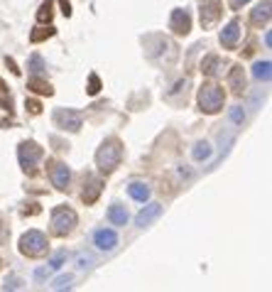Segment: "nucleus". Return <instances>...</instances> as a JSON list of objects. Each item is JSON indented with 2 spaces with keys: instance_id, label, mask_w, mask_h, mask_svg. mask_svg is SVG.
Listing matches in <instances>:
<instances>
[{
  "instance_id": "1",
  "label": "nucleus",
  "mask_w": 272,
  "mask_h": 292,
  "mask_svg": "<svg viewBox=\"0 0 272 292\" xmlns=\"http://www.w3.org/2000/svg\"><path fill=\"white\" fill-rule=\"evenodd\" d=\"M120 160H123V143L118 138L103 140V145L98 147V152H96V167H98V172H103V174L115 172Z\"/></svg>"
},
{
  "instance_id": "2",
  "label": "nucleus",
  "mask_w": 272,
  "mask_h": 292,
  "mask_svg": "<svg viewBox=\"0 0 272 292\" xmlns=\"http://www.w3.org/2000/svg\"><path fill=\"white\" fill-rule=\"evenodd\" d=\"M223 101H226V93L218 84H203L199 89V108L209 115H214L223 108Z\"/></svg>"
},
{
  "instance_id": "3",
  "label": "nucleus",
  "mask_w": 272,
  "mask_h": 292,
  "mask_svg": "<svg viewBox=\"0 0 272 292\" xmlns=\"http://www.w3.org/2000/svg\"><path fill=\"white\" fill-rule=\"evenodd\" d=\"M49 251V243H47V236L42 233V231H27V233H22L20 238V253L27 258H39L44 256Z\"/></svg>"
},
{
  "instance_id": "4",
  "label": "nucleus",
  "mask_w": 272,
  "mask_h": 292,
  "mask_svg": "<svg viewBox=\"0 0 272 292\" xmlns=\"http://www.w3.org/2000/svg\"><path fill=\"white\" fill-rule=\"evenodd\" d=\"M76 223H79V216L69 206H56L54 211H52V233L54 236H61V238L69 236L76 228Z\"/></svg>"
},
{
  "instance_id": "5",
  "label": "nucleus",
  "mask_w": 272,
  "mask_h": 292,
  "mask_svg": "<svg viewBox=\"0 0 272 292\" xmlns=\"http://www.w3.org/2000/svg\"><path fill=\"white\" fill-rule=\"evenodd\" d=\"M42 157H44V150L37 145L35 140H25V143H20L18 160H20V164H22V169H25V172L35 174L37 164H39V160H42Z\"/></svg>"
},
{
  "instance_id": "6",
  "label": "nucleus",
  "mask_w": 272,
  "mask_h": 292,
  "mask_svg": "<svg viewBox=\"0 0 272 292\" xmlns=\"http://www.w3.org/2000/svg\"><path fill=\"white\" fill-rule=\"evenodd\" d=\"M54 123L59 126L61 130H69V133H79L81 126H84V118L79 110H72V108H56L54 110Z\"/></svg>"
},
{
  "instance_id": "7",
  "label": "nucleus",
  "mask_w": 272,
  "mask_h": 292,
  "mask_svg": "<svg viewBox=\"0 0 272 292\" xmlns=\"http://www.w3.org/2000/svg\"><path fill=\"white\" fill-rule=\"evenodd\" d=\"M49 180L59 192H69V184H72V169L69 164L64 162H52L49 164Z\"/></svg>"
},
{
  "instance_id": "8",
  "label": "nucleus",
  "mask_w": 272,
  "mask_h": 292,
  "mask_svg": "<svg viewBox=\"0 0 272 292\" xmlns=\"http://www.w3.org/2000/svg\"><path fill=\"white\" fill-rule=\"evenodd\" d=\"M223 13V3L221 0H203L201 3V25L203 27H214Z\"/></svg>"
},
{
  "instance_id": "9",
  "label": "nucleus",
  "mask_w": 272,
  "mask_h": 292,
  "mask_svg": "<svg viewBox=\"0 0 272 292\" xmlns=\"http://www.w3.org/2000/svg\"><path fill=\"white\" fill-rule=\"evenodd\" d=\"M169 30L174 32V35H189V30H191V15L186 13V10H172V18H169Z\"/></svg>"
},
{
  "instance_id": "10",
  "label": "nucleus",
  "mask_w": 272,
  "mask_h": 292,
  "mask_svg": "<svg viewBox=\"0 0 272 292\" xmlns=\"http://www.w3.org/2000/svg\"><path fill=\"white\" fill-rule=\"evenodd\" d=\"M240 35H243V30H240V20H231V22L221 30V44H223L226 49H236Z\"/></svg>"
},
{
  "instance_id": "11",
  "label": "nucleus",
  "mask_w": 272,
  "mask_h": 292,
  "mask_svg": "<svg viewBox=\"0 0 272 292\" xmlns=\"http://www.w3.org/2000/svg\"><path fill=\"white\" fill-rule=\"evenodd\" d=\"M93 243H96V248L98 251H113L115 246H118V233L113 231V228H98L96 233H93Z\"/></svg>"
},
{
  "instance_id": "12",
  "label": "nucleus",
  "mask_w": 272,
  "mask_h": 292,
  "mask_svg": "<svg viewBox=\"0 0 272 292\" xmlns=\"http://www.w3.org/2000/svg\"><path fill=\"white\" fill-rule=\"evenodd\" d=\"M160 214H162V204L152 201V204H147L145 209L135 216V226H138V228H145V226H150L155 219H160Z\"/></svg>"
},
{
  "instance_id": "13",
  "label": "nucleus",
  "mask_w": 272,
  "mask_h": 292,
  "mask_svg": "<svg viewBox=\"0 0 272 292\" xmlns=\"http://www.w3.org/2000/svg\"><path fill=\"white\" fill-rule=\"evenodd\" d=\"M228 89L236 93V96H243L245 93V72L240 64H233L231 72H228Z\"/></svg>"
},
{
  "instance_id": "14",
  "label": "nucleus",
  "mask_w": 272,
  "mask_h": 292,
  "mask_svg": "<svg viewBox=\"0 0 272 292\" xmlns=\"http://www.w3.org/2000/svg\"><path fill=\"white\" fill-rule=\"evenodd\" d=\"M270 8H272V3L270 0H262V3H257L255 5V10L250 13V22H253L255 27H262V25H267L270 22Z\"/></svg>"
},
{
  "instance_id": "15",
  "label": "nucleus",
  "mask_w": 272,
  "mask_h": 292,
  "mask_svg": "<svg viewBox=\"0 0 272 292\" xmlns=\"http://www.w3.org/2000/svg\"><path fill=\"white\" fill-rule=\"evenodd\" d=\"M101 189H103V180H98V177H86L84 192H81V199L86 201V204H93V201L98 199Z\"/></svg>"
},
{
  "instance_id": "16",
  "label": "nucleus",
  "mask_w": 272,
  "mask_h": 292,
  "mask_svg": "<svg viewBox=\"0 0 272 292\" xmlns=\"http://www.w3.org/2000/svg\"><path fill=\"white\" fill-rule=\"evenodd\" d=\"M221 69H223V59L218 54H209V56H203V62H201V72L206 74V76H218L221 74Z\"/></svg>"
},
{
  "instance_id": "17",
  "label": "nucleus",
  "mask_w": 272,
  "mask_h": 292,
  "mask_svg": "<svg viewBox=\"0 0 272 292\" xmlns=\"http://www.w3.org/2000/svg\"><path fill=\"white\" fill-rule=\"evenodd\" d=\"M108 221L113 226H125L127 223V209L123 204H110L108 206Z\"/></svg>"
},
{
  "instance_id": "18",
  "label": "nucleus",
  "mask_w": 272,
  "mask_h": 292,
  "mask_svg": "<svg viewBox=\"0 0 272 292\" xmlns=\"http://www.w3.org/2000/svg\"><path fill=\"white\" fill-rule=\"evenodd\" d=\"M127 194H130L135 201L145 204V201L150 199V187H147L145 182H132L130 187H127Z\"/></svg>"
},
{
  "instance_id": "19",
  "label": "nucleus",
  "mask_w": 272,
  "mask_h": 292,
  "mask_svg": "<svg viewBox=\"0 0 272 292\" xmlns=\"http://www.w3.org/2000/svg\"><path fill=\"white\" fill-rule=\"evenodd\" d=\"M211 152H214V147L209 145L206 140H199V143L194 145V150H191V157H194L196 162H203V160L211 157Z\"/></svg>"
},
{
  "instance_id": "20",
  "label": "nucleus",
  "mask_w": 272,
  "mask_h": 292,
  "mask_svg": "<svg viewBox=\"0 0 272 292\" xmlns=\"http://www.w3.org/2000/svg\"><path fill=\"white\" fill-rule=\"evenodd\" d=\"M27 89H32L35 93H42V96H52V86L47 84V81H42L39 76H32L30 81H27Z\"/></svg>"
},
{
  "instance_id": "21",
  "label": "nucleus",
  "mask_w": 272,
  "mask_h": 292,
  "mask_svg": "<svg viewBox=\"0 0 272 292\" xmlns=\"http://www.w3.org/2000/svg\"><path fill=\"white\" fill-rule=\"evenodd\" d=\"M253 76L257 79V81H270V62L265 59V62H255V67H253Z\"/></svg>"
},
{
  "instance_id": "22",
  "label": "nucleus",
  "mask_w": 272,
  "mask_h": 292,
  "mask_svg": "<svg viewBox=\"0 0 272 292\" xmlns=\"http://www.w3.org/2000/svg\"><path fill=\"white\" fill-rule=\"evenodd\" d=\"M27 69L32 72V76H42L44 69H47V67H44V59H42L39 54H32L30 56V62H27Z\"/></svg>"
},
{
  "instance_id": "23",
  "label": "nucleus",
  "mask_w": 272,
  "mask_h": 292,
  "mask_svg": "<svg viewBox=\"0 0 272 292\" xmlns=\"http://www.w3.org/2000/svg\"><path fill=\"white\" fill-rule=\"evenodd\" d=\"M52 8H54V3H52V0H44V3H42V8H39V13H37V20H39V22H49L52 15H54V10H52Z\"/></svg>"
},
{
  "instance_id": "24",
  "label": "nucleus",
  "mask_w": 272,
  "mask_h": 292,
  "mask_svg": "<svg viewBox=\"0 0 272 292\" xmlns=\"http://www.w3.org/2000/svg\"><path fill=\"white\" fill-rule=\"evenodd\" d=\"M228 118H231L233 126L243 128V123H245V110H243V106H233V108L228 110Z\"/></svg>"
},
{
  "instance_id": "25",
  "label": "nucleus",
  "mask_w": 272,
  "mask_h": 292,
  "mask_svg": "<svg viewBox=\"0 0 272 292\" xmlns=\"http://www.w3.org/2000/svg\"><path fill=\"white\" fill-rule=\"evenodd\" d=\"M49 37H54V27H39V30H35L32 35H30V39L32 42H42V39H49Z\"/></svg>"
},
{
  "instance_id": "26",
  "label": "nucleus",
  "mask_w": 272,
  "mask_h": 292,
  "mask_svg": "<svg viewBox=\"0 0 272 292\" xmlns=\"http://www.w3.org/2000/svg\"><path fill=\"white\" fill-rule=\"evenodd\" d=\"M72 280L74 275H61V277H56V282L52 285L54 290H64V287H72Z\"/></svg>"
},
{
  "instance_id": "27",
  "label": "nucleus",
  "mask_w": 272,
  "mask_h": 292,
  "mask_svg": "<svg viewBox=\"0 0 272 292\" xmlns=\"http://www.w3.org/2000/svg\"><path fill=\"white\" fill-rule=\"evenodd\" d=\"M76 265H79L81 270H86V268L93 265V258H91L89 253H79V256H76Z\"/></svg>"
},
{
  "instance_id": "28",
  "label": "nucleus",
  "mask_w": 272,
  "mask_h": 292,
  "mask_svg": "<svg viewBox=\"0 0 272 292\" xmlns=\"http://www.w3.org/2000/svg\"><path fill=\"white\" fill-rule=\"evenodd\" d=\"M98 91H101V79H98L96 74H91V79H89V93H91V96H96Z\"/></svg>"
},
{
  "instance_id": "29",
  "label": "nucleus",
  "mask_w": 272,
  "mask_h": 292,
  "mask_svg": "<svg viewBox=\"0 0 272 292\" xmlns=\"http://www.w3.org/2000/svg\"><path fill=\"white\" fill-rule=\"evenodd\" d=\"M64 260H66V253H56V256L49 260V268H52V270H59V268L64 265Z\"/></svg>"
},
{
  "instance_id": "30",
  "label": "nucleus",
  "mask_w": 272,
  "mask_h": 292,
  "mask_svg": "<svg viewBox=\"0 0 272 292\" xmlns=\"http://www.w3.org/2000/svg\"><path fill=\"white\" fill-rule=\"evenodd\" d=\"M27 108H30V113H42V106H39V101H32V98H30V101H27Z\"/></svg>"
},
{
  "instance_id": "31",
  "label": "nucleus",
  "mask_w": 272,
  "mask_h": 292,
  "mask_svg": "<svg viewBox=\"0 0 272 292\" xmlns=\"http://www.w3.org/2000/svg\"><path fill=\"white\" fill-rule=\"evenodd\" d=\"M250 0H231V5H233V10H238V8H243V5H248Z\"/></svg>"
},
{
  "instance_id": "32",
  "label": "nucleus",
  "mask_w": 272,
  "mask_h": 292,
  "mask_svg": "<svg viewBox=\"0 0 272 292\" xmlns=\"http://www.w3.org/2000/svg\"><path fill=\"white\" fill-rule=\"evenodd\" d=\"M5 64H8V67H10V72H13V74H20L18 64H15V62H13V59H5Z\"/></svg>"
},
{
  "instance_id": "33",
  "label": "nucleus",
  "mask_w": 272,
  "mask_h": 292,
  "mask_svg": "<svg viewBox=\"0 0 272 292\" xmlns=\"http://www.w3.org/2000/svg\"><path fill=\"white\" fill-rule=\"evenodd\" d=\"M5 287H10V290H18V287H20V280H18V277H13V280H10V285L5 282Z\"/></svg>"
},
{
  "instance_id": "34",
  "label": "nucleus",
  "mask_w": 272,
  "mask_h": 292,
  "mask_svg": "<svg viewBox=\"0 0 272 292\" xmlns=\"http://www.w3.org/2000/svg\"><path fill=\"white\" fill-rule=\"evenodd\" d=\"M25 214H39V206H37V204H30V209H25Z\"/></svg>"
},
{
  "instance_id": "35",
  "label": "nucleus",
  "mask_w": 272,
  "mask_h": 292,
  "mask_svg": "<svg viewBox=\"0 0 272 292\" xmlns=\"http://www.w3.org/2000/svg\"><path fill=\"white\" fill-rule=\"evenodd\" d=\"M270 44H272V35L270 32H265V47H270Z\"/></svg>"
}]
</instances>
